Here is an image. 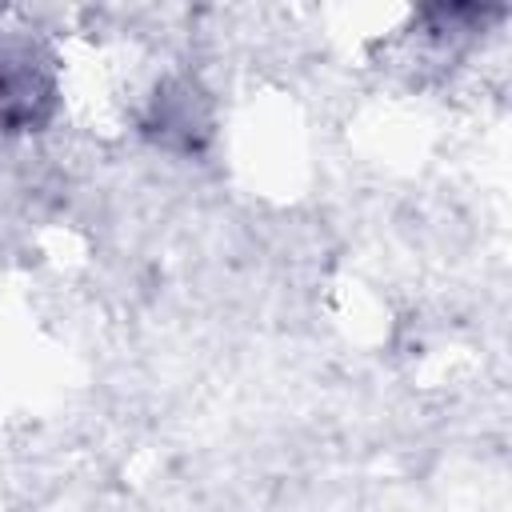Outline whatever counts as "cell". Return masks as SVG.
I'll list each match as a JSON object with an SVG mask.
<instances>
[{
    "instance_id": "2",
    "label": "cell",
    "mask_w": 512,
    "mask_h": 512,
    "mask_svg": "<svg viewBox=\"0 0 512 512\" xmlns=\"http://www.w3.org/2000/svg\"><path fill=\"white\" fill-rule=\"evenodd\" d=\"M140 132L172 152V156H196L212 140V100L192 76H168L156 84V92L144 104Z\"/></svg>"
},
{
    "instance_id": "1",
    "label": "cell",
    "mask_w": 512,
    "mask_h": 512,
    "mask_svg": "<svg viewBox=\"0 0 512 512\" xmlns=\"http://www.w3.org/2000/svg\"><path fill=\"white\" fill-rule=\"evenodd\" d=\"M60 104L56 56L32 28L0 24V132H40Z\"/></svg>"
}]
</instances>
